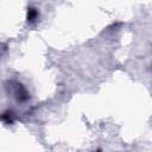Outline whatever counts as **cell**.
Returning a JSON list of instances; mask_svg holds the SVG:
<instances>
[{"label":"cell","mask_w":152,"mask_h":152,"mask_svg":"<svg viewBox=\"0 0 152 152\" xmlns=\"http://www.w3.org/2000/svg\"><path fill=\"white\" fill-rule=\"evenodd\" d=\"M14 96L17 97V100L18 101H20V102H24V101H26L27 99H28V93H27V90L24 88V86H21L20 83H17L15 84V87H14Z\"/></svg>","instance_id":"cell-1"},{"label":"cell","mask_w":152,"mask_h":152,"mask_svg":"<svg viewBox=\"0 0 152 152\" xmlns=\"http://www.w3.org/2000/svg\"><path fill=\"white\" fill-rule=\"evenodd\" d=\"M0 120H2L5 124H12L14 121V114H13V112L7 110V112L2 113L1 116H0Z\"/></svg>","instance_id":"cell-3"},{"label":"cell","mask_w":152,"mask_h":152,"mask_svg":"<svg viewBox=\"0 0 152 152\" xmlns=\"http://www.w3.org/2000/svg\"><path fill=\"white\" fill-rule=\"evenodd\" d=\"M38 17H39V13H38V11H37V8L30 7L28 11H27V17H26V18H27V23H30V24L36 23L37 19H38Z\"/></svg>","instance_id":"cell-2"}]
</instances>
